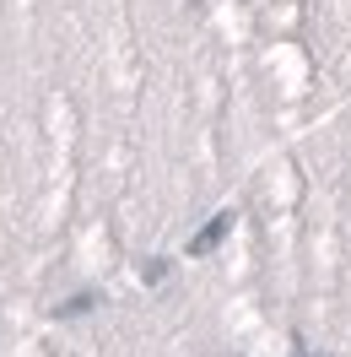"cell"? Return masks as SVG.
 I'll return each instance as SVG.
<instances>
[{
  "label": "cell",
  "mask_w": 351,
  "mask_h": 357,
  "mask_svg": "<svg viewBox=\"0 0 351 357\" xmlns=\"http://www.w3.org/2000/svg\"><path fill=\"white\" fill-rule=\"evenodd\" d=\"M227 227H233V217L221 211L217 222H205V227H200V233H195V238H189V255H205V249H217V244H221V233H227Z\"/></svg>",
  "instance_id": "6da1fadb"
},
{
  "label": "cell",
  "mask_w": 351,
  "mask_h": 357,
  "mask_svg": "<svg viewBox=\"0 0 351 357\" xmlns=\"http://www.w3.org/2000/svg\"><path fill=\"white\" fill-rule=\"evenodd\" d=\"M297 357H308V352H297Z\"/></svg>",
  "instance_id": "3957f363"
},
{
  "label": "cell",
  "mask_w": 351,
  "mask_h": 357,
  "mask_svg": "<svg viewBox=\"0 0 351 357\" xmlns=\"http://www.w3.org/2000/svg\"><path fill=\"white\" fill-rule=\"evenodd\" d=\"M92 303H98V298H92V292H81V298H70V303H60V314L70 319V314H87Z\"/></svg>",
  "instance_id": "7a4b0ae2"
}]
</instances>
